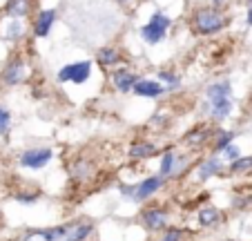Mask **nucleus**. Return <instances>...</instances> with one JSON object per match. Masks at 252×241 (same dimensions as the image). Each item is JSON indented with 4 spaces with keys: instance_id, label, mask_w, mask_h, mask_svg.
<instances>
[{
    "instance_id": "28",
    "label": "nucleus",
    "mask_w": 252,
    "mask_h": 241,
    "mask_svg": "<svg viewBox=\"0 0 252 241\" xmlns=\"http://www.w3.org/2000/svg\"><path fill=\"white\" fill-rule=\"evenodd\" d=\"M20 32H23V27H20V23H14V27L9 29V36L14 38V36H20Z\"/></svg>"
},
{
    "instance_id": "9",
    "label": "nucleus",
    "mask_w": 252,
    "mask_h": 241,
    "mask_svg": "<svg viewBox=\"0 0 252 241\" xmlns=\"http://www.w3.org/2000/svg\"><path fill=\"white\" fill-rule=\"evenodd\" d=\"M138 80H141V78H138L136 74H132V71H127V69H121V71H116V74L112 76V83H114V87L121 92V94L132 92L134 87H136Z\"/></svg>"
},
{
    "instance_id": "26",
    "label": "nucleus",
    "mask_w": 252,
    "mask_h": 241,
    "mask_svg": "<svg viewBox=\"0 0 252 241\" xmlns=\"http://www.w3.org/2000/svg\"><path fill=\"white\" fill-rule=\"evenodd\" d=\"M11 125V114L5 107H0V134H5Z\"/></svg>"
},
{
    "instance_id": "13",
    "label": "nucleus",
    "mask_w": 252,
    "mask_h": 241,
    "mask_svg": "<svg viewBox=\"0 0 252 241\" xmlns=\"http://www.w3.org/2000/svg\"><path fill=\"white\" fill-rule=\"evenodd\" d=\"M221 159L219 156H210L205 163H201V168H199V179L201 181H208V179H212L214 174H219L221 172Z\"/></svg>"
},
{
    "instance_id": "16",
    "label": "nucleus",
    "mask_w": 252,
    "mask_h": 241,
    "mask_svg": "<svg viewBox=\"0 0 252 241\" xmlns=\"http://www.w3.org/2000/svg\"><path fill=\"white\" fill-rule=\"evenodd\" d=\"M221 221V212L214 206H208V208H203L199 212V223L203 228H212V226H217V223Z\"/></svg>"
},
{
    "instance_id": "29",
    "label": "nucleus",
    "mask_w": 252,
    "mask_h": 241,
    "mask_svg": "<svg viewBox=\"0 0 252 241\" xmlns=\"http://www.w3.org/2000/svg\"><path fill=\"white\" fill-rule=\"evenodd\" d=\"M248 25H252V5L248 7Z\"/></svg>"
},
{
    "instance_id": "30",
    "label": "nucleus",
    "mask_w": 252,
    "mask_h": 241,
    "mask_svg": "<svg viewBox=\"0 0 252 241\" xmlns=\"http://www.w3.org/2000/svg\"><path fill=\"white\" fill-rule=\"evenodd\" d=\"M223 5V0H214V7H221Z\"/></svg>"
},
{
    "instance_id": "31",
    "label": "nucleus",
    "mask_w": 252,
    "mask_h": 241,
    "mask_svg": "<svg viewBox=\"0 0 252 241\" xmlns=\"http://www.w3.org/2000/svg\"><path fill=\"white\" fill-rule=\"evenodd\" d=\"M119 2H129V0H119Z\"/></svg>"
},
{
    "instance_id": "23",
    "label": "nucleus",
    "mask_w": 252,
    "mask_h": 241,
    "mask_svg": "<svg viewBox=\"0 0 252 241\" xmlns=\"http://www.w3.org/2000/svg\"><path fill=\"white\" fill-rule=\"evenodd\" d=\"M158 78H161V83H165L170 90H176V87L181 85V78H179L176 74H172V71H161V74H158Z\"/></svg>"
},
{
    "instance_id": "20",
    "label": "nucleus",
    "mask_w": 252,
    "mask_h": 241,
    "mask_svg": "<svg viewBox=\"0 0 252 241\" xmlns=\"http://www.w3.org/2000/svg\"><path fill=\"white\" fill-rule=\"evenodd\" d=\"M210 130H205V128H201V130H192V132H188V137H186V143L188 145H201V143L205 141V138H210Z\"/></svg>"
},
{
    "instance_id": "21",
    "label": "nucleus",
    "mask_w": 252,
    "mask_h": 241,
    "mask_svg": "<svg viewBox=\"0 0 252 241\" xmlns=\"http://www.w3.org/2000/svg\"><path fill=\"white\" fill-rule=\"evenodd\" d=\"M234 137H237V132H219V137L214 138V150L221 154V152H223L228 145H232Z\"/></svg>"
},
{
    "instance_id": "22",
    "label": "nucleus",
    "mask_w": 252,
    "mask_h": 241,
    "mask_svg": "<svg viewBox=\"0 0 252 241\" xmlns=\"http://www.w3.org/2000/svg\"><path fill=\"white\" fill-rule=\"evenodd\" d=\"M248 170H252V156H241V159L230 163V172H234V174H241Z\"/></svg>"
},
{
    "instance_id": "11",
    "label": "nucleus",
    "mask_w": 252,
    "mask_h": 241,
    "mask_svg": "<svg viewBox=\"0 0 252 241\" xmlns=\"http://www.w3.org/2000/svg\"><path fill=\"white\" fill-rule=\"evenodd\" d=\"M134 92H136L138 96H143V99H157V96H161L163 92H165V87L161 85V83H157V80H138L136 87H134Z\"/></svg>"
},
{
    "instance_id": "14",
    "label": "nucleus",
    "mask_w": 252,
    "mask_h": 241,
    "mask_svg": "<svg viewBox=\"0 0 252 241\" xmlns=\"http://www.w3.org/2000/svg\"><path fill=\"white\" fill-rule=\"evenodd\" d=\"M5 83L7 85H18L20 80L25 78V63L23 61H14L9 67L5 69Z\"/></svg>"
},
{
    "instance_id": "10",
    "label": "nucleus",
    "mask_w": 252,
    "mask_h": 241,
    "mask_svg": "<svg viewBox=\"0 0 252 241\" xmlns=\"http://www.w3.org/2000/svg\"><path fill=\"white\" fill-rule=\"evenodd\" d=\"M56 23V9H45L38 14V18H36V25H33V34L36 36H47L49 29H52V25Z\"/></svg>"
},
{
    "instance_id": "25",
    "label": "nucleus",
    "mask_w": 252,
    "mask_h": 241,
    "mask_svg": "<svg viewBox=\"0 0 252 241\" xmlns=\"http://www.w3.org/2000/svg\"><path fill=\"white\" fill-rule=\"evenodd\" d=\"M221 156H223L225 161H230V163H232V161L241 159V152H239V147H237V145H234V143H232V145H228V147H225L223 152H221Z\"/></svg>"
},
{
    "instance_id": "32",
    "label": "nucleus",
    "mask_w": 252,
    "mask_h": 241,
    "mask_svg": "<svg viewBox=\"0 0 252 241\" xmlns=\"http://www.w3.org/2000/svg\"><path fill=\"white\" fill-rule=\"evenodd\" d=\"M248 2H250V5H252V0H248Z\"/></svg>"
},
{
    "instance_id": "17",
    "label": "nucleus",
    "mask_w": 252,
    "mask_h": 241,
    "mask_svg": "<svg viewBox=\"0 0 252 241\" xmlns=\"http://www.w3.org/2000/svg\"><path fill=\"white\" fill-rule=\"evenodd\" d=\"M96 61L103 67H112V65H116V63H121V54L116 52L114 47H103L98 52V56H96Z\"/></svg>"
},
{
    "instance_id": "24",
    "label": "nucleus",
    "mask_w": 252,
    "mask_h": 241,
    "mask_svg": "<svg viewBox=\"0 0 252 241\" xmlns=\"http://www.w3.org/2000/svg\"><path fill=\"white\" fill-rule=\"evenodd\" d=\"M23 241H52V230H33L29 235H25Z\"/></svg>"
},
{
    "instance_id": "3",
    "label": "nucleus",
    "mask_w": 252,
    "mask_h": 241,
    "mask_svg": "<svg viewBox=\"0 0 252 241\" xmlns=\"http://www.w3.org/2000/svg\"><path fill=\"white\" fill-rule=\"evenodd\" d=\"M52 230V241H85L94 230L92 221H74L67 226L49 228Z\"/></svg>"
},
{
    "instance_id": "27",
    "label": "nucleus",
    "mask_w": 252,
    "mask_h": 241,
    "mask_svg": "<svg viewBox=\"0 0 252 241\" xmlns=\"http://www.w3.org/2000/svg\"><path fill=\"white\" fill-rule=\"evenodd\" d=\"M183 239V232L179 230V228H170V230H165V235L161 237V241H181Z\"/></svg>"
},
{
    "instance_id": "2",
    "label": "nucleus",
    "mask_w": 252,
    "mask_h": 241,
    "mask_svg": "<svg viewBox=\"0 0 252 241\" xmlns=\"http://www.w3.org/2000/svg\"><path fill=\"white\" fill-rule=\"evenodd\" d=\"M225 18L217 7H203V9L194 11L192 16V29L196 34H203V36H210V34H217L219 29H223Z\"/></svg>"
},
{
    "instance_id": "1",
    "label": "nucleus",
    "mask_w": 252,
    "mask_h": 241,
    "mask_svg": "<svg viewBox=\"0 0 252 241\" xmlns=\"http://www.w3.org/2000/svg\"><path fill=\"white\" fill-rule=\"evenodd\" d=\"M205 109L217 121H223V118L230 116V112H232V90H230L228 80H221V83H214V85L208 87Z\"/></svg>"
},
{
    "instance_id": "8",
    "label": "nucleus",
    "mask_w": 252,
    "mask_h": 241,
    "mask_svg": "<svg viewBox=\"0 0 252 241\" xmlns=\"http://www.w3.org/2000/svg\"><path fill=\"white\" fill-rule=\"evenodd\" d=\"M141 221L148 230H161L167 223V212L161 208H145L141 212Z\"/></svg>"
},
{
    "instance_id": "5",
    "label": "nucleus",
    "mask_w": 252,
    "mask_h": 241,
    "mask_svg": "<svg viewBox=\"0 0 252 241\" xmlns=\"http://www.w3.org/2000/svg\"><path fill=\"white\" fill-rule=\"evenodd\" d=\"M54 159V150L52 147H32V150H25L20 154V166L29 168V170H40Z\"/></svg>"
},
{
    "instance_id": "7",
    "label": "nucleus",
    "mask_w": 252,
    "mask_h": 241,
    "mask_svg": "<svg viewBox=\"0 0 252 241\" xmlns=\"http://www.w3.org/2000/svg\"><path fill=\"white\" fill-rule=\"evenodd\" d=\"M163 176L161 174H157V176H148V179H143L141 183H136L134 185V194H132V199L134 201H145V199H150L154 192H158V190L163 188Z\"/></svg>"
},
{
    "instance_id": "33",
    "label": "nucleus",
    "mask_w": 252,
    "mask_h": 241,
    "mask_svg": "<svg viewBox=\"0 0 252 241\" xmlns=\"http://www.w3.org/2000/svg\"><path fill=\"white\" fill-rule=\"evenodd\" d=\"M230 241H234V239H230Z\"/></svg>"
},
{
    "instance_id": "15",
    "label": "nucleus",
    "mask_w": 252,
    "mask_h": 241,
    "mask_svg": "<svg viewBox=\"0 0 252 241\" xmlns=\"http://www.w3.org/2000/svg\"><path fill=\"white\" fill-rule=\"evenodd\" d=\"M157 154V147L152 143H134L129 147V159H136V161H143V159H150V156Z\"/></svg>"
},
{
    "instance_id": "18",
    "label": "nucleus",
    "mask_w": 252,
    "mask_h": 241,
    "mask_svg": "<svg viewBox=\"0 0 252 241\" xmlns=\"http://www.w3.org/2000/svg\"><path fill=\"white\" fill-rule=\"evenodd\" d=\"M29 5H32L29 0H9L7 11H9V16H14V18H23V16H27Z\"/></svg>"
},
{
    "instance_id": "6",
    "label": "nucleus",
    "mask_w": 252,
    "mask_h": 241,
    "mask_svg": "<svg viewBox=\"0 0 252 241\" xmlns=\"http://www.w3.org/2000/svg\"><path fill=\"white\" fill-rule=\"evenodd\" d=\"M92 74V63L90 61H81V63H71V65H65L61 71H58V80L61 83H85Z\"/></svg>"
},
{
    "instance_id": "12",
    "label": "nucleus",
    "mask_w": 252,
    "mask_h": 241,
    "mask_svg": "<svg viewBox=\"0 0 252 241\" xmlns=\"http://www.w3.org/2000/svg\"><path fill=\"white\" fill-rule=\"evenodd\" d=\"M69 174L74 181H87L92 176V163L87 159H76L69 166Z\"/></svg>"
},
{
    "instance_id": "4",
    "label": "nucleus",
    "mask_w": 252,
    "mask_h": 241,
    "mask_svg": "<svg viewBox=\"0 0 252 241\" xmlns=\"http://www.w3.org/2000/svg\"><path fill=\"white\" fill-rule=\"evenodd\" d=\"M167 29H170V18L163 14H154L152 18H150V23L145 25V27L141 29V36L148 40V43H161L163 38H165Z\"/></svg>"
},
{
    "instance_id": "19",
    "label": "nucleus",
    "mask_w": 252,
    "mask_h": 241,
    "mask_svg": "<svg viewBox=\"0 0 252 241\" xmlns=\"http://www.w3.org/2000/svg\"><path fill=\"white\" fill-rule=\"evenodd\" d=\"M174 166H176V156H174V152L167 150L165 154L161 156V176H163V179H165V176H170L172 172H174Z\"/></svg>"
}]
</instances>
